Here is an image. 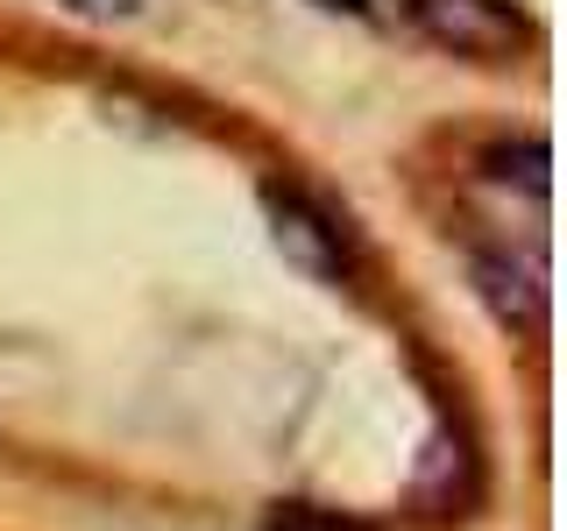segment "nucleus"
Wrapping results in <instances>:
<instances>
[{"label":"nucleus","mask_w":567,"mask_h":531,"mask_svg":"<svg viewBox=\"0 0 567 531\" xmlns=\"http://www.w3.org/2000/svg\"><path fill=\"white\" fill-rule=\"evenodd\" d=\"M312 8H327V14H362L369 0H312Z\"/></svg>","instance_id":"423d86ee"},{"label":"nucleus","mask_w":567,"mask_h":531,"mask_svg":"<svg viewBox=\"0 0 567 531\" xmlns=\"http://www.w3.org/2000/svg\"><path fill=\"white\" fill-rule=\"evenodd\" d=\"M71 8H79V14H135L142 0H71Z\"/></svg>","instance_id":"39448f33"},{"label":"nucleus","mask_w":567,"mask_h":531,"mask_svg":"<svg viewBox=\"0 0 567 531\" xmlns=\"http://www.w3.org/2000/svg\"><path fill=\"white\" fill-rule=\"evenodd\" d=\"M270 220H277V248L298 262V270H312L319 283H341L348 277L341 227H333L319 206H306L298 191H270Z\"/></svg>","instance_id":"f03ea898"},{"label":"nucleus","mask_w":567,"mask_h":531,"mask_svg":"<svg viewBox=\"0 0 567 531\" xmlns=\"http://www.w3.org/2000/svg\"><path fill=\"white\" fill-rule=\"evenodd\" d=\"M475 277H483L489 305L504 312L518 333H546V283H539V270H511V262H475Z\"/></svg>","instance_id":"7ed1b4c3"},{"label":"nucleus","mask_w":567,"mask_h":531,"mask_svg":"<svg viewBox=\"0 0 567 531\" xmlns=\"http://www.w3.org/2000/svg\"><path fill=\"white\" fill-rule=\"evenodd\" d=\"M270 531H369V524L341 518V510H319V503H277Z\"/></svg>","instance_id":"20e7f679"},{"label":"nucleus","mask_w":567,"mask_h":531,"mask_svg":"<svg viewBox=\"0 0 567 531\" xmlns=\"http://www.w3.org/2000/svg\"><path fill=\"white\" fill-rule=\"evenodd\" d=\"M404 14L433 50L468 58V64H504L532 43V22L518 0H404Z\"/></svg>","instance_id":"f257e3e1"}]
</instances>
